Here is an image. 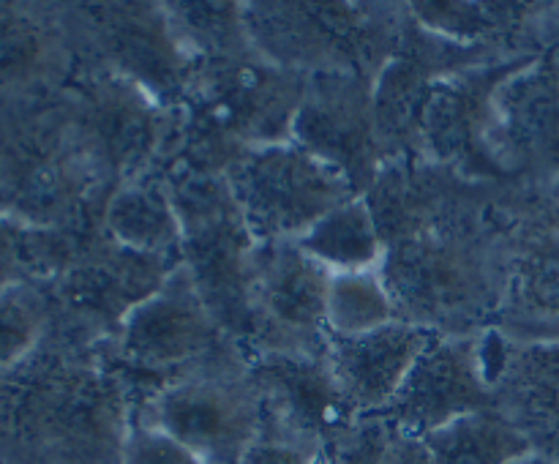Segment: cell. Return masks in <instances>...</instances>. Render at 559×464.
<instances>
[{
  "mask_svg": "<svg viewBox=\"0 0 559 464\" xmlns=\"http://www.w3.org/2000/svg\"><path fill=\"white\" fill-rule=\"evenodd\" d=\"M380 276L399 320L445 336L497 325L508 282V205L491 183L426 158H391L366 194Z\"/></svg>",
  "mask_w": 559,
  "mask_h": 464,
  "instance_id": "obj_1",
  "label": "cell"
},
{
  "mask_svg": "<svg viewBox=\"0 0 559 464\" xmlns=\"http://www.w3.org/2000/svg\"><path fill=\"white\" fill-rule=\"evenodd\" d=\"M145 398L107 344L52 325L25 360L0 371V462L120 464Z\"/></svg>",
  "mask_w": 559,
  "mask_h": 464,
  "instance_id": "obj_2",
  "label": "cell"
},
{
  "mask_svg": "<svg viewBox=\"0 0 559 464\" xmlns=\"http://www.w3.org/2000/svg\"><path fill=\"white\" fill-rule=\"evenodd\" d=\"M306 74L262 58L254 47L194 66L173 107V129L156 167L227 175L243 153L293 140Z\"/></svg>",
  "mask_w": 559,
  "mask_h": 464,
  "instance_id": "obj_3",
  "label": "cell"
},
{
  "mask_svg": "<svg viewBox=\"0 0 559 464\" xmlns=\"http://www.w3.org/2000/svg\"><path fill=\"white\" fill-rule=\"evenodd\" d=\"M109 180L74 131L66 93L0 104V213L76 240L102 233Z\"/></svg>",
  "mask_w": 559,
  "mask_h": 464,
  "instance_id": "obj_4",
  "label": "cell"
},
{
  "mask_svg": "<svg viewBox=\"0 0 559 464\" xmlns=\"http://www.w3.org/2000/svg\"><path fill=\"white\" fill-rule=\"evenodd\" d=\"M173 191L180 216V260L229 338L249 353L254 338L251 282L260 240L251 235L224 175L153 167Z\"/></svg>",
  "mask_w": 559,
  "mask_h": 464,
  "instance_id": "obj_5",
  "label": "cell"
},
{
  "mask_svg": "<svg viewBox=\"0 0 559 464\" xmlns=\"http://www.w3.org/2000/svg\"><path fill=\"white\" fill-rule=\"evenodd\" d=\"M243 16L257 52L284 69L377 80L396 52L407 9L388 3H243Z\"/></svg>",
  "mask_w": 559,
  "mask_h": 464,
  "instance_id": "obj_6",
  "label": "cell"
},
{
  "mask_svg": "<svg viewBox=\"0 0 559 464\" xmlns=\"http://www.w3.org/2000/svg\"><path fill=\"white\" fill-rule=\"evenodd\" d=\"M136 420L178 440L205 464H238L265 431V407L246 349L169 377L142 402Z\"/></svg>",
  "mask_w": 559,
  "mask_h": 464,
  "instance_id": "obj_7",
  "label": "cell"
},
{
  "mask_svg": "<svg viewBox=\"0 0 559 464\" xmlns=\"http://www.w3.org/2000/svg\"><path fill=\"white\" fill-rule=\"evenodd\" d=\"M76 66L112 71L175 107L197 60L175 33L164 3L60 5Z\"/></svg>",
  "mask_w": 559,
  "mask_h": 464,
  "instance_id": "obj_8",
  "label": "cell"
},
{
  "mask_svg": "<svg viewBox=\"0 0 559 464\" xmlns=\"http://www.w3.org/2000/svg\"><path fill=\"white\" fill-rule=\"evenodd\" d=\"M180 262V257L129 249L102 229L80 240L58 276L44 284L52 304V325L112 344L126 317L156 295Z\"/></svg>",
  "mask_w": 559,
  "mask_h": 464,
  "instance_id": "obj_9",
  "label": "cell"
},
{
  "mask_svg": "<svg viewBox=\"0 0 559 464\" xmlns=\"http://www.w3.org/2000/svg\"><path fill=\"white\" fill-rule=\"evenodd\" d=\"M63 93L80 145L112 189L156 167L173 129V107L91 66H76Z\"/></svg>",
  "mask_w": 559,
  "mask_h": 464,
  "instance_id": "obj_10",
  "label": "cell"
},
{
  "mask_svg": "<svg viewBox=\"0 0 559 464\" xmlns=\"http://www.w3.org/2000/svg\"><path fill=\"white\" fill-rule=\"evenodd\" d=\"M224 180L260 243L300 240L320 218L358 197L344 175L293 140L243 153Z\"/></svg>",
  "mask_w": 559,
  "mask_h": 464,
  "instance_id": "obj_11",
  "label": "cell"
},
{
  "mask_svg": "<svg viewBox=\"0 0 559 464\" xmlns=\"http://www.w3.org/2000/svg\"><path fill=\"white\" fill-rule=\"evenodd\" d=\"M107 349L123 369L140 377L151 396L169 377L243 347L224 333L180 262L162 289L126 317Z\"/></svg>",
  "mask_w": 559,
  "mask_h": 464,
  "instance_id": "obj_12",
  "label": "cell"
},
{
  "mask_svg": "<svg viewBox=\"0 0 559 464\" xmlns=\"http://www.w3.org/2000/svg\"><path fill=\"white\" fill-rule=\"evenodd\" d=\"M491 371V328L473 336L437 333L380 415L399 435L420 440L462 415L495 407Z\"/></svg>",
  "mask_w": 559,
  "mask_h": 464,
  "instance_id": "obj_13",
  "label": "cell"
},
{
  "mask_svg": "<svg viewBox=\"0 0 559 464\" xmlns=\"http://www.w3.org/2000/svg\"><path fill=\"white\" fill-rule=\"evenodd\" d=\"M333 273L295 240L260 243L251 282L254 338L249 353H325Z\"/></svg>",
  "mask_w": 559,
  "mask_h": 464,
  "instance_id": "obj_14",
  "label": "cell"
},
{
  "mask_svg": "<svg viewBox=\"0 0 559 464\" xmlns=\"http://www.w3.org/2000/svg\"><path fill=\"white\" fill-rule=\"evenodd\" d=\"M293 142L369 194L382 167L374 126V80L360 74H306V91L293 123Z\"/></svg>",
  "mask_w": 559,
  "mask_h": 464,
  "instance_id": "obj_15",
  "label": "cell"
},
{
  "mask_svg": "<svg viewBox=\"0 0 559 464\" xmlns=\"http://www.w3.org/2000/svg\"><path fill=\"white\" fill-rule=\"evenodd\" d=\"M249 374L265 407V431L317 453L360 415L325 353H251Z\"/></svg>",
  "mask_w": 559,
  "mask_h": 464,
  "instance_id": "obj_16",
  "label": "cell"
},
{
  "mask_svg": "<svg viewBox=\"0 0 559 464\" xmlns=\"http://www.w3.org/2000/svg\"><path fill=\"white\" fill-rule=\"evenodd\" d=\"M74 69L60 9L0 3V104L60 93Z\"/></svg>",
  "mask_w": 559,
  "mask_h": 464,
  "instance_id": "obj_17",
  "label": "cell"
},
{
  "mask_svg": "<svg viewBox=\"0 0 559 464\" xmlns=\"http://www.w3.org/2000/svg\"><path fill=\"white\" fill-rule=\"evenodd\" d=\"M437 333L396 320L360 336L328 333L325 358L360 415L382 413Z\"/></svg>",
  "mask_w": 559,
  "mask_h": 464,
  "instance_id": "obj_18",
  "label": "cell"
},
{
  "mask_svg": "<svg viewBox=\"0 0 559 464\" xmlns=\"http://www.w3.org/2000/svg\"><path fill=\"white\" fill-rule=\"evenodd\" d=\"M102 229L118 243L142 254L180 257V216L173 191L151 169L142 178L118 186L104 207Z\"/></svg>",
  "mask_w": 559,
  "mask_h": 464,
  "instance_id": "obj_19",
  "label": "cell"
},
{
  "mask_svg": "<svg viewBox=\"0 0 559 464\" xmlns=\"http://www.w3.org/2000/svg\"><path fill=\"white\" fill-rule=\"evenodd\" d=\"M435 464H513L533 453L527 437L497 407L462 415L420 437Z\"/></svg>",
  "mask_w": 559,
  "mask_h": 464,
  "instance_id": "obj_20",
  "label": "cell"
},
{
  "mask_svg": "<svg viewBox=\"0 0 559 464\" xmlns=\"http://www.w3.org/2000/svg\"><path fill=\"white\" fill-rule=\"evenodd\" d=\"M409 16L426 31L448 38V41L464 44V47H486L506 52L508 44L519 38L524 22L530 20V5L522 3H453V0H437V3H407Z\"/></svg>",
  "mask_w": 559,
  "mask_h": 464,
  "instance_id": "obj_21",
  "label": "cell"
},
{
  "mask_svg": "<svg viewBox=\"0 0 559 464\" xmlns=\"http://www.w3.org/2000/svg\"><path fill=\"white\" fill-rule=\"evenodd\" d=\"M331 273L377 271L382 262V238L366 197H355L295 240Z\"/></svg>",
  "mask_w": 559,
  "mask_h": 464,
  "instance_id": "obj_22",
  "label": "cell"
},
{
  "mask_svg": "<svg viewBox=\"0 0 559 464\" xmlns=\"http://www.w3.org/2000/svg\"><path fill=\"white\" fill-rule=\"evenodd\" d=\"M80 240L55 229L27 227L0 213V289L47 284L71 260Z\"/></svg>",
  "mask_w": 559,
  "mask_h": 464,
  "instance_id": "obj_23",
  "label": "cell"
},
{
  "mask_svg": "<svg viewBox=\"0 0 559 464\" xmlns=\"http://www.w3.org/2000/svg\"><path fill=\"white\" fill-rule=\"evenodd\" d=\"M399 320L396 304L382 282L380 271L333 273L328 289V333L360 336Z\"/></svg>",
  "mask_w": 559,
  "mask_h": 464,
  "instance_id": "obj_24",
  "label": "cell"
},
{
  "mask_svg": "<svg viewBox=\"0 0 559 464\" xmlns=\"http://www.w3.org/2000/svg\"><path fill=\"white\" fill-rule=\"evenodd\" d=\"M175 33L200 63L251 49L243 3H164Z\"/></svg>",
  "mask_w": 559,
  "mask_h": 464,
  "instance_id": "obj_25",
  "label": "cell"
},
{
  "mask_svg": "<svg viewBox=\"0 0 559 464\" xmlns=\"http://www.w3.org/2000/svg\"><path fill=\"white\" fill-rule=\"evenodd\" d=\"M52 328V304L44 284L0 289V371L25 360Z\"/></svg>",
  "mask_w": 559,
  "mask_h": 464,
  "instance_id": "obj_26",
  "label": "cell"
},
{
  "mask_svg": "<svg viewBox=\"0 0 559 464\" xmlns=\"http://www.w3.org/2000/svg\"><path fill=\"white\" fill-rule=\"evenodd\" d=\"M399 431L385 415H358L347 431L320 451V464H391Z\"/></svg>",
  "mask_w": 559,
  "mask_h": 464,
  "instance_id": "obj_27",
  "label": "cell"
},
{
  "mask_svg": "<svg viewBox=\"0 0 559 464\" xmlns=\"http://www.w3.org/2000/svg\"><path fill=\"white\" fill-rule=\"evenodd\" d=\"M120 464H205L200 456L180 445L164 431L153 429V426L134 420L129 431V440L123 445V459Z\"/></svg>",
  "mask_w": 559,
  "mask_h": 464,
  "instance_id": "obj_28",
  "label": "cell"
},
{
  "mask_svg": "<svg viewBox=\"0 0 559 464\" xmlns=\"http://www.w3.org/2000/svg\"><path fill=\"white\" fill-rule=\"evenodd\" d=\"M238 464H320V453L276 431H262L260 440L240 456Z\"/></svg>",
  "mask_w": 559,
  "mask_h": 464,
  "instance_id": "obj_29",
  "label": "cell"
},
{
  "mask_svg": "<svg viewBox=\"0 0 559 464\" xmlns=\"http://www.w3.org/2000/svg\"><path fill=\"white\" fill-rule=\"evenodd\" d=\"M391 464H435V459L429 456V451H426V445L418 437L399 435Z\"/></svg>",
  "mask_w": 559,
  "mask_h": 464,
  "instance_id": "obj_30",
  "label": "cell"
},
{
  "mask_svg": "<svg viewBox=\"0 0 559 464\" xmlns=\"http://www.w3.org/2000/svg\"><path fill=\"white\" fill-rule=\"evenodd\" d=\"M513 464H555V462H551V459H546V456H540V453H527V456L516 459Z\"/></svg>",
  "mask_w": 559,
  "mask_h": 464,
  "instance_id": "obj_31",
  "label": "cell"
},
{
  "mask_svg": "<svg viewBox=\"0 0 559 464\" xmlns=\"http://www.w3.org/2000/svg\"><path fill=\"white\" fill-rule=\"evenodd\" d=\"M0 464H5V462H0Z\"/></svg>",
  "mask_w": 559,
  "mask_h": 464,
  "instance_id": "obj_32",
  "label": "cell"
}]
</instances>
